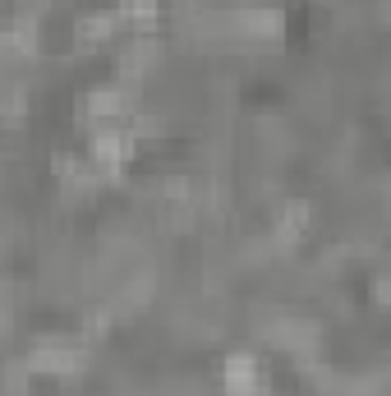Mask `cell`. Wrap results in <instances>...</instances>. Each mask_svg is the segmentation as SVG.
<instances>
[{
  "label": "cell",
  "mask_w": 391,
  "mask_h": 396,
  "mask_svg": "<svg viewBox=\"0 0 391 396\" xmlns=\"http://www.w3.org/2000/svg\"><path fill=\"white\" fill-rule=\"evenodd\" d=\"M231 387L235 392H253V359H231Z\"/></svg>",
  "instance_id": "cell-1"
}]
</instances>
